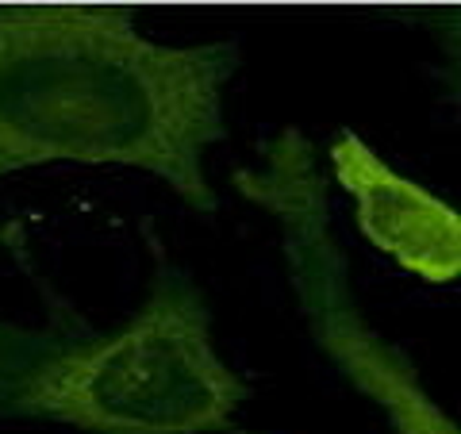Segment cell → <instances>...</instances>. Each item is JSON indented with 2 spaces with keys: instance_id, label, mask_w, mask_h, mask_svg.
Returning <instances> with one entry per match:
<instances>
[{
  "instance_id": "obj_1",
  "label": "cell",
  "mask_w": 461,
  "mask_h": 434,
  "mask_svg": "<svg viewBox=\"0 0 461 434\" xmlns=\"http://www.w3.org/2000/svg\"><path fill=\"white\" fill-rule=\"evenodd\" d=\"M239 39L162 42L127 5H0V177L47 162L154 173L220 212L208 150L227 139Z\"/></svg>"
},
{
  "instance_id": "obj_2",
  "label": "cell",
  "mask_w": 461,
  "mask_h": 434,
  "mask_svg": "<svg viewBox=\"0 0 461 434\" xmlns=\"http://www.w3.org/2000/svg\"><path fill=\"white\" fill-rule=\"evenodd\" d=\"M250 384L215 350L200 285L158 258L142 308L115 330L0 315V423L85 434H230Z\"/></svg>"
},
{
  "instance_id": "obj_3",
  "label": "cell",
  "mask_w": 461,
  "mask_h": 434,
  "mask_svg": "<svg viewBox=\"0 0 461 434\" xmlns=\"http://www.w3.org/2000/svg\"><path fill=\"white\" fill-rule=\"evenodd\" d=\"M230 185L277 223L288 285L308 335L330 366L384 411L393 434H457L411 357L369 323L354 296L315 142L300 127H281L258 147L254 162L230 169Z\"/></svg>"
},
{
  "instance_id": "obj_4",
  "label": "cell",
  "mask_w": 461,
  "mask_h": 434,
  "mask_svg": "<svg viewBox=\"0 0 461 434\" xmlns=\"http://www.w3.org/2000/svg\"><path fill=\"white\" fill-rule=\"evenodd\" d=\"M327 166L350 196L357 231L373 250L427 285H454L461 273V215L442 196L403 177L369 142L339 127L327 142Z\"/></svg>"
}]
</instances>
